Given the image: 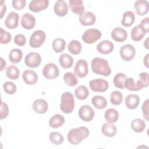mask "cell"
Wrapping results in <instances>:
<instances>
[{"instance_id":"cell-41","label":"cell","mask_w":149,"mask_h":149,"mask_svg":"<svg viewBox=\"0 0 149 149\" xmlns=\"http://www.w3.org/2000/svg\"><path fill=\"white\" fill-rule=\"evenodd\" d=\"M49 141L55 145H60L64 141V137L59 132H52L49 134Z\"/></svg>"},{"instance_id":"cell-17","label":"cell","mask_w":149,"mask_h":149,"mask_svg":"<svg viewBox=\"0 0 149 149\" xmlns=\"http://www.w3.org/2000/svg\"><path fill=\"white\" fill-rule=\"evenodd\" d=\"M68 5L63 1H57L54 6V10L55 13L59 17L65 16L68 12Z\"/></svg>"},{"instance_id":"cell-19","label":"cell","mask_w":149,"mask_h":149,"mask_svg":"<svg viewBox=\"0 0 149 149\" xmlns=\"http://www.w3.org/2000/svg\"><path fill=\"white\" fill-rule=\"evenodd\" d=\"M32 107L36 113L43 114L48 111V104L45 100L38 98L34 101Z\"/></svg>"},{"instance_id":"cell-31","label":"cell","mask_w":149,"mask_h":149,"mask_svg":"<svg viewBox=\"0 0 149 149\" xmlns=\"http://www.w3.org/2000/svg\"><path fill=\"white\" fill-rule=\"evenodd\" d=\"M91 104L98 109H104L107 105L106 98L101 95H95L91 99Z\"/></svg>"},{"instance_id":"cell-20","label":"cell","mask_w":149,"mask_h":149,"mask_svg":"<svg viewBox=\"0 0 149 149\" xmlns=\"http://www.w3.org/2000/svg\"><path fill=\"white\" fill-rule=\"evenodd\" d=\"M111 37L116 42H123L127 39V33L125 29L117 27L114 28L111 32Z\"/></svg>"},{"instance_id":"cell-32","label":"cell","mask_w":149,"mask_h":149,"mask_svg":"<svg viewBox=\"0 0 149 149\" xmlns=\"http://www.w3.org/2000/svg\"><path fill=\"white\" fill-rule=\"evenodd\" d=\"M130 126L134 132L136 133H141L146 128V123L143 119L136 118L132 121Z\"/></svg>"},{"instance_id":"cell-38","label":"cell","mask_w":149,"mask_h":149,"mask_svg":"<svg viewBox=\"0 0 149 149\" xmlns=\"http://www.w3.org/2000/svg\"><path fill=\"white\" fill-rule=\"evenodd\" d=\"M63 79L65 83L69 87H74L77 84V79L76 75L72 72L65 73L63 75Z\"/></svg>"},{"instance_id":"cell-51","label":"cell","mask_w":149,"mask_h":149,"mask_svg":"<svg viewBox=\"0 0 149 149\" xmlns=\"http://www.w3.org/2000/svg\"><path fill=\"white\" fill-rule=\"evenodd\" d=\"M148 56H149V54H146V55L144 56L143 59L144 65L147 68H148Z\"/></svg>"},{"instance_id":"cell-15","label":"cell","mask_w":149,"mask_h":149,"mask_svg":"<svg viewBox=\"0 0 149 149\" xmlns=\"http://www.w3.org/2000/svg\"><path fill=\"white\" fill-rule=\"evenodd\" d=\"M19 15L15 12H11L9 13L5 20V24L6 27L9 29H16L19 24Z\"/></svg>"},{"instance_id":"cell-43","label":"cell","mask_w":149,"mask_h":149,"mask_svg":"<svg viewBox=\"0 0 149 149\" xmlns=\"http://www.w3.org/2000/svg\"><path fill=\"white\" fill-rule=\"evenodd\" d=\"M0 42L2 44H7L10 42L12 35L10 33L4 30L2 28H0Z\"/></svg>"},{"instance_id":"cell-46","label":"cell","mask_w":149,"mask_h":149,"mask_svg":"<svg viewBox=\"0 0 149 149\" xmlns=\"http://www.w3.org/2000/svg\"><path fill=\"white\" fill-rule=\"evenodd\" d=\"M26 4L25 0H13L12 1V5L13 8L16 10H22L23 9Z\"/></svg>"},{"instance_id":"cell-11","label":"cell","mask_w":149,"mask_h":149,"mask_svg":"<svg viewBox=\"0 0 149 149\" xmlns=\"http://www.w3.org/2000/svg\"><path fill=\"white\" fill-rule=\"evenodd\" d=\"M74 74L80 78H83L86 77L88 72V63L84 59H79L76 63L74 68Z\"/></svg>"},{"instance_id":"cell-7","label":"cell","mask_w":149,"mask_h":149,"mask_svg":"<svg viewBox=\"0 0 149 149\" xmlns=\"http://www.w3.org/2000/svg\"><path fill=\"white\" fill-rule=\"evenodd\" d=\"M119 54L122 59L125 61H130L135 56L136 49L132 44H125L120 47Z\"/></svg>"},{"instance_id":"cell-47","label":"cell","mask_w":149,"mask_h":149,"mask_svg":"<svg viewBox=\"0 0 149 149\" xmlns=\"http://www.w3.org/2000/svg\"><path fill=\"white\" fill-rule=\"evenodd\" d=\"M139 80L144 86V87H147L149 84V79H148V73L146 72H141L139 74Z\"/></svg>"},{"instance_id":"cell-40","label":"cell","mask_w":149,"mask_h":149,"mask_svg":"<svg viewBox=\"0 0 149 149\" xmlns=\"http://www.w3.org/2000/svg\"><path fill=\"white\" fill-rule=\"evenodd\" d=\"M123 101V94L119 91H113L111 93L110 95V101L111 103L115 105H119Z\"/></svg>"},{"instance_id":"cell-26","label":"cell","mask_w":149,"mask_h":149,"mask_svg":"<svg viewBox=\"0 0 149 149\" xmlns=\"http://www.w3.org/2000/svg\"><path fill=\"white\" fill-rule=\"evenodd\" d=\"M101 132L104 136L108 137H112L116 135L117 133V128L113 123L107 122L102 125L101 127Z\"/></svg>"},{"instance_id":"cell-33","label":"cell","mask_w":149,"mask_h":149,"mask_svg":"<svg viewBox=\"0 0 149 149\" xmlns=\"http://www.w3.org/2000/svg\"><path fill=\"white\" fill-rule=\"evenodd\" d=\"M74 94L77 99L84 100L89 95V91L86 86L80 85L75 89Z\"/></svg>"},{"instance_id":"cell-8","label":"cell","mask_w":149,"mask_h":149,"mask_svg":"<svg viewBox=\"0 0 149 149\" xmlns=\"http://www.w3.org/2000/svg\"><path fill=\"white\" fill-rule=\"evenodd\" d=\"M42 74L47 79H54L59 75V70L55 64L49 63L44 66Z\"/></svg>"},{"instance_id":"cell-37","label":"cell","mask_w":149,"mask_h":149,"mask_svg":"<svg viewBox=\"0 0 149 149\" xmlns=\"http://www.w3.org/2000/svg\"><path fill=\"white\" fill-rule=\"evenodd\" d=\"M5 74L9 79L16 80L20 76V71L16 66L10 65L6 68Z\"/></svg>"},{"instance_id":"cell-49","label":"cell","mask_w":149,"mask_h":149,"mask_svg":"<svg viewBox=\"0 0 149 149\" xmlns=\"http://www.w3.org/2000/svg\"><path fill=\"white\" fill-rule=\"evenodd\" d=\"M140 24L144 29L147 33L149 32V18L148 17L143 19Z\"/></svg>"},{"instance_id":"cell-23","label":"cell","mask_w":149,"mask_h":149,"mask_svg":"<svg viewBox=\"0 0 149 149\" xmlns=\"http://www.w3.org/2000/svg\"><path fill=\"white\" fill-rule=\"evenodd\" d=\"M124 86L125 88H126L129 91H139L141 90L143 88H144V86L139 80L135 82L133 78L132 77L127 78L125 81Z\"/></svg>"},{"instance_id":"cell-50","label":"cell","mask_w":149,"mask_h":149,"mask_svg":"<svg viewBox=\"0 0 149 149\" xmlns=\"http://www.w3.org/2000/svg\"><path fill=\"white\" fill-rule=\"evenodd\" d=\"M6 12V6L5 4L4 3V2L3 1H1V19H2L3 16V15L5 14Z\"/></svg>"},{"instance_id":"cell-42","label":"cell","mask_w":149,"mask_h":149,"mask_svg":"<svg viewBox=\"0 0 149 149\" xmlns=\"http://www.w3.org/2000/svg\"><path fill=\"white\" fill-rule=\"evenodd\" d=\"M3 91L6 94L9 95H12L16 93L17 90V87L16 84L12 81H8L3 83Z\"/></svg>"},{"instance_id":"cell-34","label":"cell","mask_w":149,"mask_h":149,"mask_svg":"<svg viewBox=\"0 0 149 149\" xmlns=\"http://www.w3.org/2000/svg\"><path fill=\"white\" fill-rule=\"evenodd\" d=\"M23 57V52L19 48L12 49L9 54V59L13 63H17L20 62Z\"/></svg>"},{"instance_id":"cell-13","label":"cell","mask_w":149,"mask_h":149,"mask_svg":"<svg viewBox=\"0 0 149 149\" xmlns=\"http://www.w3.org/2000/svg\"><path fill=\"white\" fill-rule=\"evenodd\" d=\"M20 23L22 26L26 30H31L36 25V19L34 16L29 13H25L22 16Z\"/></svg>"},{"instance_id":"cell-3","label":"cell","mask_w":149,"mask_h":149,"mask_svg":"<svg viewBox=\"0 0 149 149\" xmlns=\"http://www.w3.org/2000/svg\"><path fill=\"white\" fill-rule=\"evenodd\" d=\"M60 108L65 113H71L74 107V100L73 95L70 92H65L61 95Z\"/></svg>"},{"instance_id":"cell-35","label":"cell","mask_w":149,"mask_h":149,"mask_svg":"<svg viewBox=\"0 0 149 149\" xmlns=\"http://www.w3.org/2000/svg\"><path fill=\"white\" fill-rule=\"evenodd\" d=\"M68 49L69 52L72 55H77L80 53L82 49V45L79 41L73 40L69 43Z\"/></svg>"},{"instance_id":"cell-2","label":"cell","mask_w":149,"mask_h":149,"mask_svg":"<svg viewBox=\"0 0 149 149\" xmlns=\"http://www.w3.org/2000/svg\"><path fill=\"white\" fill-rule=\"evenodd\" d=\"M91 67L92 71L99 75L109 76L111 73L112 70L108 62L106 59L100 57H95L92 59Z\"/></svg>"},{"instance_id":"cell-45","label":"cell","mask_w":149,"mask_h":149,"mask_svg":"<svg viewBox=\"0 0 149 149\" xmlns=\"http://www.w3.org/2000/svg\"><path fill=\"white\" fill-rule=\"evenodd\" d=\"M9 115V107L8 105L1 101V113H0V119H4L8 117Z\"/></svg>"},{"instance_id":"cell-25","label":"cell","mask_w":149,"mask_h":149,"mask_svg":"<svg viewBox=\"0 0 149 149\" xmlns=\"http://www.w3.org/2000/svg\"><path fill=\"white\" fill-rule=\"evenodd\" d=\"M69 3L72 12L74 14L80 15L84 12V6L81 0H70Z\"/></svg>"},{"instance_id":"cell-14","label":"cell","mask_w":149,"mask_h":149,"mask_svg":"<svg viewBox=\"0 0 149 149\" xmlns=\"http://www.w3.org/2000/svg\"><path fill=\"white\" fill-rule=\"evenodd\" d=\"M79 19L81 24L85 26H91L96 22V16L93 12L87 11L79 15Z\"/></svg>"},{"instance_id":"cell-44","label":"cell","mask_w":149,"mask_h":149,"mask_svg":"<svg viewBox=\"0 0 149 149\" xmlns=\"http://www.w3.org/2000/svg\"><path fill=\"white\" fill-rule=\"evenodd\" d=\"M13 41L17 45L22 47L26 44V38L24 35L22 34H18L15 36Z\"/></svg>"},{"instance_id":"cell-18","label":"cell","mask_w":149,"mask_h":149,"mask_svg":"<svg viewBox=\"0 0 149 149\" xmlns=\"http://www.w3.org/2000/svg\"><path fill=\"white\" fill-rule=\"evenodd\" d=\"M22 78L24 83L27 84L33 85L38 80V75L35 71L31 69H26L22 74Z\"/></svg>"},{"instance_id":"cell-1","label":"cell","mask_w":149,"mask_h":149,"mask_svg":"<svg viewBox=\"0 0 149 149\" xmlns=\"http://www.w3.org/2000/svg\"><path fill=\"white\" fill-rule=\"evenodd\" d=\"M90 131L87 127L80 126L71 129L68 133L67 139L71 144L77 145L88 137Z\"/></svg>"},{"instance_id":"cell-53","label":"cell","mask_w":149,"mask_h":149,"mask_svg":"<svg viewBox=\"0 0 149 149\" xmlns=\"http://www.w3.org/2000/svg\"><path fill=\"white\" fill-rule=\"evenodd\" d=\"M144 47L147 49H148L149 47H148V38H147L146 41H144Z\"/></svg>"},{"instance_id":"cell-52","label":"cell","mask_w":149,"mask_h":149,"mask_svg":"<svg viewBox=\"0 0 149 149\" xmlns=\"http://www.w3.org/2000/svg\"><path fill=\"white\" fill-rule=\"evenodd\" d=\"M6 65V61L1 57V71L3 70V69L5 68Z\"/></svg>"},{"instance_id":"cell-39","label":"cell","mask_w":149,"mask_h":149,"mask_svg":"<svg viewBox=\"0 0 149 149\" xmlns=\"http://www.w3.org/2000/svg\"><path fill=\"white\" fill-rule=\"evenodd\" d=\"M52 46L54 51L55 52L60 53L65 49L66 47V42L63 38H56L52 41Z\"/></svg>"},{"instance_id":"cell-30","label":"cell","mask_w":149,"mask_h":149,"mask_svg":"<svg viewBox=\"0 0 149 149\" xmlns=\"http://www.w3.org/2000/svg\"><path fill=\"white\" fill-rule=\"evenodd\" d=\"M65 122L64 117L61 114H55L53 115L49 120V125L50 127L56 129L62 126Z\"/></svg>"},{"instance_id":"cell-21","label":"cell","mask_w":149,"mask_h":149,"mask_svg":"<svg viewBox=\"0 0 149 149\" xmlns=\"http://www.w3.org/2000/svg\"><path fill=\"white\" fill-rule=\"evenodd\" d=\"M140 101V97L137 94H128L125 100L126 107L129 109H135L137 108Z\"/></svg>"},{"instance_id":"cell-5","label":"cell","mask_w":149,"mask_h":149,"mask_svg":"<svg viewBox=\"0 0 149 149\" xmlns=\"http://www.w3.org/2000/svg\"><path fill=\"white\" fill-rule=\"evenodd\" d=\"M46 38V35L44 31L38 30L34 31L29 40V45L32 48H39L44 42Z\"/></svg>"},{"instance_id":"cell-28","label":"cell","mask_w":149,"mask_h":149,"mask_svg":"<svg viewBox=\"0 0 149 149\" xmlns=\"http://www.w3.org/2000/svg\"><path fill=\"white\" fill-rule=\"evenodd\" d=\"M135 21V15L131 10H127L123 13L122 15V24L125 27L131 26Z\"/></svg>"},{"instance_id":"cell-24","label":"cell","mask_w":149,"mask_h":149,"mask_svg":"<svg viewBox=\"0 0 149 149\" xmlns=\"http://www.w3.org/2000/svg\"><path fill=\"white\" fill-rule=\"evenodd\" d=\"M146 33L144 29L140 24H139L132 29L131 38L134 41H140L143 38Z\"/></svg>"},{"instance_id":"cell-36","label":"cell","mask_w":149,"mask_h":149,"mask_svg":"<svg viewBox=\"0 0 149 149\" xmlns=\"http://www.w3.org/2000/svg\"><path fill=\"white\" fill-rule=\"evenodd\" d=\"M127 76L123 73H118L116 74L113 79V83L114 86L120 89L125 88V81L127 79Z\"/></svg>"},{"instance_id":"cell-9","label":"cell","mask_w":149,"mask_h":149,"mask_svg":"<svg viewBox=\"0 0 149 149\" xmlns=\"http://www.w3.org/2000/svg\"><path fill=\"white\" fill-rule=\"evenodd\" d=\"M79 118L84 122H90L93 119L95 115L94 109L88 105H81L79 110Z\"/></svg>"},{"instance_id":"cell-27","label":"cell","mask_w":149,"mask_h":149,"mask_svg":"<svg viewBox=\"0 0 149 149\" xmlns=\"http://www.w3.org/2000/svg\"><path fill=\"white\" fill-rule=\"evenodd\" d=\"M104 118L108 123H114L119 119V113L115 109L109 108L105 112Z\"/></svg>"},{"instance_id":"cell-29","label":"cell","mask_w":149,"mask_h":149,"mask_svg":"<svg viewBox=\"0 0 149 149\" xmlns=\"http://www.w3.org/2000/svg\"><path fill=\"white\" fill-rule=\"evenodd\" d=\"M59 63L64 69H68L73 64V58L68 54H62L59 58Z\"/></svg>"},{"instance_id":"cell-12","label":"cell","mask_w":149,"mask_h":149,"mask_svg":"<svg viewBox=\"0 0 149 149\" xmlns=\"http://www.w3.org/2000/svg\"><path fill=\"white\" fill-rule=\"evenodd\" d=\"M48 6L49 1L48 0H33L30 2L29 8L31 12L37 13L45 10Z\"/></svg>"},{"instance_id":"cell-10","label":"cell","mask_w":149,"mask_h":149,"mask_svg":"<svg viewBox=\"0 0 149 149\" xmlns=\"http://www.w3.org/2000/svg\"><path fill=\"white\" fill-rule=\"evenodd\" d=\"M41 62V57L38 53L32 52L26 55L24 58V63L28 67L36 68L38 67Z\"/></svg>"},{"instance_id":"cell-48","label":"cell","mask_w":149,"mask_h":149,"mask_svg":"<svg viewBox=\"0 0 149 149\" xmlns=\"http://www.w3.org/2000/svg\"><path fill=\"white\" fill-rule=\"evenodd\" d=\"M141 110L143 112V118L146 120H148L149 113H148V99H147L144 101L141 107Z\"/></svg>"},{"instance_id":"cell-6","label":"cell","mask_w":149,"mask_h":149,"mask_svg":"<svg viewBox=\"0 0 149 149\" xmlns=\"http://www.w3.org/2000/svg\"><path fill=\"white\" fill-rule=\"evenodd\" d=\"M89 87L94 92L103 93L108 90L109 83L103 79H95L89 82Z\"/></svg>"},{"instance_id":"cell-22","label":"cell","mask_w":149,"mask_h":149,"mask_svg":"<svg viewBox=\"0 0 149 149\" xmlns=\"http://www.w3.org/2000/svg\"><path fill=\"white\" fill-rule=\"evenodd\" d=\"M134 8L139 16L145 15L148 11V2L146 0L136 1L134 4Z\"/></svg>"},{"instance_id":"cell-16","label":"cell","mask_w":149,"mask_h":149,"mask_svg":"<svg viewBox=\"0 0 149 149\" xmlns=\"http://www.w3.org/2000/svg\"><path fill=\"white\" fill-rule=\"evenodd\" d=\"M114 49L113 44L109 40H103L97 45V50L101 54L107 55L111 53Z\"/></svg>"},{"instance_id":"cell-4","label":"cell","mask_w":149,"mask_h":149,"mask_svg":"<svg viewBox=\"0 0 149 149\" xmlns=\"http://www.w3.org/2000/svg\"><path fill=\"white\" fill-rule=\"evenodd\" d=\"M101 36V33L99 30L96 29H89L83 33L81 39L85 43L91 44L100 40Z\"/></svg>"}]
</instances>
